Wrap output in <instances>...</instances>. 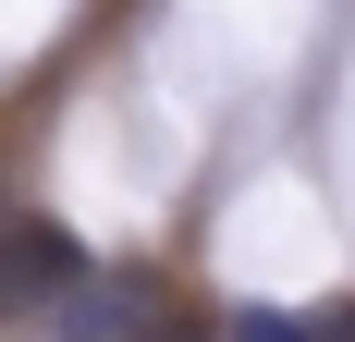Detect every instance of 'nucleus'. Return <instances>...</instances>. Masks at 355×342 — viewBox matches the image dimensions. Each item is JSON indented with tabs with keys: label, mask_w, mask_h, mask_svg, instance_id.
I'll use <instances>...</instances> for the list:
<instances>
[{
	"label": "nucleus",
	"mask_w": 355,
	"mask_h": 342,
	"mask_svg": "<svg viewBox=\"0 0 355 342\" xmlns=\"http://www.w3.org/2000/svg\"><path fill=\"white\" fill-rule=\"evenodd\" d=\"M73 294H86V244L62 220H0V330H37Z\"/></svg>",
	"instance_id": "nucleus-2"
},
{
	"label": "nucleus",
	"mask_w": 355,
	"mask_h": 342,
	"mask_svg": "<svg viewBox=\"0 0 355 342\" xmlns=\"http://www.w3.org/2000/svg\"><path fill=\"white\" fill-rule=\"evenodd\" d=\"M233 342H331V330H306V318H270V306H245V318H233Z\"/></svg>",
	"instance_id": "nucleus-3"
},
{
	"label": "nucleus",
	"mask_w": 355,
	"mask_h": 342,
	"mask_svg": "<svg viewBox=\"0 0 355 342\" xmlns=\"http://www.w3.org/2000/svg\"><path fill=\"white\" fill-rule=\"evenodd\" d=\"M12 342H196V330H184V306H172L147 269H110V281L86 269L73 306H49L37 330H12Z\"/></svg>",
	"instance_id": "nucleus-1"
}]
</instances>
